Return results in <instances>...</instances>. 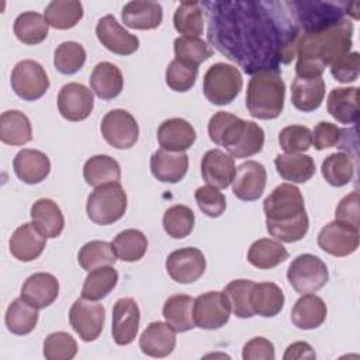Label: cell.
Masks as SVG:
<instances>
[{
    "label": "cell",
    "mask_w": 360,
    "mask_h": 360,
    "mask_svg": "<svg viewBox=\"0 0 360 360\" xmlns=\"http://www.w3.org/2000/svg\"><path fill=\"white\" fill-rule=\"evenodd\" d=\"M208 41L245 73L278 70L297 53L294 1H204Z\"/></svg>",
    "instance_id": "6da1fadb"
},
{
    "label": "cell",
    "mask_w": 360,
    "mask_h": 360,
    "mask_svg": "<svg viewBox=\"0 0 360 360\" xmlns=\"http://www.w3.org/2000/svg\"><path fill=\"white\" fill-rule=\"evenodd\" d=\"M343 4L302 1L298 10L301 38L297 45L295 72L301 77H319L353 44V22Z\"/></svg>",
    "instance_id": "7a4b0ae2"
},
{
    "label": "cell",
    "mask_w": 360,
    "mask_h": 360,
    "mask_svg": "<svg viewBox=\"0 0 360 360\" xmlns=\"http://www.w3.org/2000/svg\"><path fill=\"white\" fill-rule=\"evenodd\" d=\"M267 232L280 242L301 240L309 228L304 197L300 188L290 183L277 186L264 200Z\"/></svg>",
    "instance_id": "3957f363"
},
{
    "label": "cell",
    "mask_w": 360,
    "mask_h": 360,
    "mask_svg": "<svg viewBox=\"0 0 360 360\" xmlns=\"http://www.w3.org/2000/svg\"><path fill=\"white\" fill-rule=\"evenodd\" d=\"M285 83L278 70L252 75L246 90V107L253 118L274 120L284 108Z\"/></svg>",
    "instance_id": "277c9868"
},
{
    "label": "cell",
    "mask_w": 360,
    "mask_h": 360,
    "mask_svg": "<svg viewBox=\"0 0 360 360\" xmlns=\"http://www.w3.org/2000/svg\"><path fill=\"white\" fill-rule=\"evenodd\" d=\"M127 211V194L120 183H108L87 197L86 212L97 225H111L121 219Z\"/></svg>",
    "instance_id": "5b68a950"
},
{
    "label": "cell",
    "mask_w": 360,
    "mask_h": 360,
    "mask_svg": "<svg viewBox=\"0 0 360 360\" xmlns=\"http://www.w3.org/2000/svg\"><path fill=\"white\" fill-rule=\"evenodd\" d=\"M242 84V75L236 66L218 62L210 66L205 72L202 91L210 103L215 105H226L238 97Z\"/></svg>",
    "instance_id": "8992f818"
},
{
    "label": "cell",
    "mask_w": 360,
    "mask_h": 360,
    "mask_svg": "<svg viewBox=\"0 0 360 360\" xmlns=\"http://www.w3.org/2000/svg\"><path fill=\"white\" fill-rule=\"evenodd\" d=\"M287 278L297 292L308 294L321 290L328 283L329 271L322 259L304 253L290 263Z\"/></svg>",
    "instance_id": "52a82bcc"
},
{
    "label": "cell",
    "mask_w": 360,
    "mask_h": 360,
    "mask_svg": "<svg viewBox=\"0 0 360 360\" xmlns=\"http://www.w3.org/2000/svg\"><path fill=\"white\" fill-rule=\"evenodd\" d=\"M10 82L14 93L25 101L41 98L49 89L45 69L41 63L31 59H24L13 68Z\"/></svg>",
    "instance_id": "ba28073f"
},
{
    "label": "cell",
    "mask_w": 360,
    "mask_h": 360,
    "mask_svg": "<svg viewBox=\"0 0 360 360\" xmlns=\"http://www.w3.org/2000/svg\"><path fill=\"white\" fill-rule=\"evenodd\" d=\"M100 129L104 141L115 149L132 148L139 136L136 120L131 112L121 108L108 111L101 120Z\"/></svg>",
    "instance_id": "9c48e42d"
},
{
    "label": "cell",
    "mask_w": 360,
    "mask_h": 360,
    "mask_svg": "<svg viewBox=\"0 0 360 360\" xmlns=\"http://www.w3.org/2000/svg\"><path fill=\"white\" fill-rule=\"evenodd\" d=\"M229 316L231 307L224 291H208L194 300L193 318L200 329H219L229 321Z\"/></svg>",
    "instance_id": "30bf717a"
},
{
    "label": "cell",
    "mask_w": 360,
    "mask_h": 360,
    "mask_svg": "<svg viewBox=\"0 0 360 360\" xmlns=\"http://www.w3.org/2000/svg\"><path fill=\"white\" fill-rule=\"evenodd\" d=\"M105 309L90 300H76L69 311V322L83 342H94L103 332Z\"/></svg>",
    "instance_id": "8fae6325"
},
{
    "label": "cell",
    "mask_w": 360,
    "mask_h": 360,
    "mask_svg": "<svg viewBox=\"0 0 360 360\" xmlns=\"http://www.w3.org/2000/svg\"><path fill=\"white\" fill-rule=\"evenodd\" d=\"M318 246L336 257L349 256L359 248V228L335 219L319 231Z\"/></svg>",
    "instance_id": "7c38bea8"
},
{
    "label": "cell",
    "mask_w": 360,
    "mask_h": 360,
    "mask_svg": "<svg viewBox=\"0 0 360 360\" xmlns=\"http://www.w3.org/2000/svg\"><path fill=\"white\" fill-rule=\"evenodd\" d=\"M166 271L179 284H191L205 271V257L197 248H181L166 259Z\"/></svg>",
    "instance_id": "4fadbf2b"
},
{
    "label": "cell",
    "mask_w": 360,
    "mask_h": 360,
    "mask_svg": "<svg viewBox=\"0 0 360 360\" xmlns=\"http://www.w3.org/2000/svg\"><path fill=\"white\" fill-rule=\"evenodd\" d=\"M93 107V93L84 84L72 82L59 90L58 108L65 120L73 122L83 121L91 114Z\"/></svg>",
    "instance_id": "5bb4252c"
},
{
    "label": "cell",
    "mask_w": 360,
    "mask_h": 360,
    "mask_svg": "<svg viewBox=\"0 0 360 360\" xmlns=\"http://www.w3.org/2000/svg\"><path fill=\"white\" fill-rule=\"evenodd\" d=\"M96 35L105 49L117 55H132L139 48L138 37L120 25V22L111 14H107L98 20L96 25Z\"/></svg>",
    "instance_id": "9a60e30c"
},
{
    "label": "cell",
    "mask_w": 360,
    "mask_h": 360,
    "mask_svg": "<svg viewBox=\"0 0 360 360\" xmlns=\"http://www.w3.org/2000/svg\"><path fill=\"white\" fill-rule=\"evenodd\" d=\"M141 312L136 301L131 297H124L115 301L112 307V339L120 346L132 343L138 335Z\"/></svg>",
    "instance_id": "2e32d148"
},
{
    "label": "cell",
    "mask_w": 360,
    "mask_h": 360,
    "mask_svg": "<svg viewBox=\"0 0 360 360\" xmlns=\"http://www.w3.org/2000/svg\"><path fill=\"white\" fill-rule=\"evenodd\" d=\"M267 173L262 163L256 160L243 162L236 167L232 181L233 195L242 201L257 200L266 187Z\"/></svg>",
    "instance_id": "e0dca14e"
},
{
    "label": "cell",
    "mask_w": 360,
    "mask_h": 360,
    "mask_svg": "<svg viewBox=\"0 0 360 360\" xmlns=\"http://www.w3.org/2000/svg\"><path fill=\"white\" fill-rule=\"evenodd\" d=\"M236 166L231 155L219 150H207L201 159V176L215 188H226L235 177Z\"/></svg>",
    "instance_id": "ac0fdd59"
},
{
    "label": "cell",
    "mask_w": 360,
    "mask_h": 360,
    "mask_svg": "<svg viewBox=\"0 0 360 360\" xmlns=\"http://www.w3.org/2000/svg\"><path fill=\"white\" fill-rule=\"evenodd\" d=\"M46 245V238L32 222L20 225L10 238V253L20 262H32L38 259Z\"/></svg>",
    "instance_id": "d6986e66"
},
{
    "label": "cell",
    "mask_w": 360,
    "mask_h": 360,
    "mask_svg": "<svg viewBox=\"0 0 360 360\" xmlns=\"http://www.w3.org/2000/svg\"><path fill=\"white\" fill-rule=\"evenodd\" d=\"M245 125V120L231 112L218 111L208 121V135L215 145L224 146L229 152L239 142Z\"/></svg>",
    "instance_id": "ffe728a7"
},
{
    "label": "cell",
    "mask_w": 360,
    "mask_h": 360,
    "mask_svg": "<svg viewBox=\"0 0 360 360\" xmlns=\"http://www.w3.org/2000/svg\"><path fill=\"white\" fill-rule=\"evenodd\" d=\"M176 346V330L167 323L150 322L139 338V347L143 354L150 357H166Z\"/></svg>",
    "instance_id": "44dd1931"
},
{
    "label": "cell",
    "mask_w": 360,
    "mask_h": 360,
    "mask_svg": "<svg viewBox=\"0 0 360 360\" xmlns=\"http://www.w3.org/2000/svg\"><path fill=\"white\" fill-rule=\"evenodd\" d=\"M13 169L22 183L38 184L48 177L51 162L49 158L38 149H21L13 160Z\"/></svg>",
    "instance_id": "7402d4cb"
},
{
    "label": "cell",
    "mask_w": 360,
    "mask_h": 360,
    "mask_svg": "<svg viewBox=\"0 0 360 360\" xmlns=\"http://www.w3.org/2000/svg\"><path fill=\"white\" fill-rule=\"evenodd\" d=\"M58 295L59 281L49 273H34L21 287V297L38 309L49 307Z\"/></svg>",
    "instance_id": "603a6c76"
},
{
    "label": "cell",
    "mask_w": 360,
    "mask_h": 360,
    "mask_svg": "<svg viewBox=\"0 0 360 360\" xmlns=\"http://www.w3.org/2000/svg\"><path fill=\"white\" fill-rule=\"evenodd\" d=\"M188 156L184 152L158 149L150 158V172L162 183H179L187 173Z\"/></svg>",
    "instance_id": "cb8c5ba5"
},
{
    "label": "cell",
    "mask_w": 360,
    "mask_h": 360,
    "mask_svg": "<svg viewBox=\"0 0 360 360\" xmlns=\"http://www.w3.org/2000/svg\"><path fill=\"white\" fill-rule=\"evenodd\" d=\"M195 138V129L183 118H169L158 128V142L166 150L184 152L191 148Z\"/></svg>",
    "instance_id": "d4e9b609"
},
{
    "label": "cell",
    "mask_w": 360,
    "mask_h": 360,
    "mask_svg": "<svg viewBox=\"0 0 360 360\" xmlns=\"http://www.w3.org/2000/svg\"><path fill=\"white\" fill-rule=\"evenodd\" d=\"M326 304L315 294H302L291 309V322L302 330L316 329L326 319Z\"/></svg>",
    "instance_id": "484cf974"
},
{
    "label": "cell",
    "mask_w": 360,
    "mask_h": 360,
    "mask_svg": "<svg viewBox=\"0 0 360 360\" xmlns=\"http://www.w3.org/2000/svg\"><path fill=\"white\" fill-rule=\"evenodd\" d=\"M325 97V82L319 77L295 76L291 84V103L304 112L315 111L321 107Z\"/></svg>",
    "instance_id": "4316f807"
},
{
    "label": "cell",
    "mask_w": 360,
    "mask_h": 360,
    "mask_svg": "<svg viewBox=\"0 0 360 360\" xmlns=\"http://www.w3.org/2000/svg\"><path fill=\"white\" fill-rule=\"evenodd\" d=\"M122 22L134 30H155L163 20L162 6L156 1H129L122 7Z\"/></svg>",
    "instance_id": "83f0119b"
},
{
    "label": "cell",
    "mask_w": 360,
    "mask_h": 360,
    "mask_svg": "<svg viewBox=\"0 0 360 360\" xmlns=\"http://www.w3.org/2000/svg\"><path fill=\"white\" fill-rule=\"evenodd\" d=\"M359 89L335 87L330 90L326 108L328 112L340 124H356L359 120Z\"/></svg>",
    "instance_id": "f1b7e54d"
},
{
    "label": "cell",
    "mask_w": 360,
    "mask_h": 360,
    "mask_svg": "<svg viewBox=\"0 0 360 360\" xmlns=\"http://www.w3.org/2000/svg\"><path fill=\"white\" fill-rule=\"evenodd\" d=\"M90 87L101 100H112L120 96L124 79L120 68L111 62H100L94 66L90 75Z\"/></svg>",
    "instance_id": "f546056e"
},
{
    "label": "cell",
    "mask_w": 360,
    "mask_h": 360,
    "mask_svg": "<svg viewBox=\"0 0 360 360\" xmlns=\"http://www.w3.org/2000/svg\"><path fill=\"white\" fill-rule=\"evenodd\" d=\"M32 224L45 238H56L62 233L65 218L59 205L51 198H39L31 207Z\"/></svg>",
    "instance_id": "4dcf8cb0"
},
{
    "label": "cell",
    "mask_w": 360,
    "mask_h": 360,
    "mask_svg": "<svg viewBox=\"0 0 360 360\" xmlns=\"http://www.w3.org/2000/svg\"><path fill=\"white\" fill-rule=\"evenodd\" d=\"M250 305L255 315L276 316L284 307V292L274 283H255L250 290Z\"/></svg>",
    "instance_id": "1f68e13d"
},
{
    "label": "cell",
    "mask_w": 360,
    "mask_h": 360,
    "mask_svg": "<svg viewBox=\"0 0 360 360\" xmlns=\"http://www.w3.org/2000/svg\"><path fill=\"white\" fill-rule=\"evenodd\" d=\"M0 139L6 145L21 146L32 139L30 118L18 111L8 110L0 115Z\"/></svg>",
    "instance_id": "d6a6232c"
},
{
    "label": "cell",
    "mask_w": 360,
    "mask_h": 360,
    "mask_svg": "<svg viewBox=\"0 0 360 360\" xmlns=\"http://www.w3.org/2000/svg\"><path fill=\"white\" fill-rule=\"evenodd\" d=\"M277 173L291 183H305L315 174V162L302 153H280L274 159Z\"/></svg>",
    "instance_id": "836d02e7"
},
{
    "label": "cell",
    "mask_w": 360,
    "mask_h": 360,
    "mask_svg": "<svg viewBox=\"0 0 360 360\" xmlns=\"http://www.w3.org/2000/svg\"><path fill=\"white\" fill-rule=\"evenodd\" d=\"M83 177L91 187H100L108 183H120V163L108 155H96L86 160L83 166Z\"/></svg>",
    "instance_id": "e575fe53"
},
{
    "label": "cell",
    "mask_w": 360,
    "mask_h": 360,
    "mask_svg": "<svg viewBox=\"0 0 360 360\" xmlns=\"http://www.w3.org/2000/svg\"><path fill=\"white\" fill-rule=\"evenodd\" d=\"M288 259L287 249L281 245V242L262 238L255 240L248 252V262L262 270L273 269Z\"/></svg>",
    "instance_id": "d590c367"
},
{
    "label": "cell",
    "mask_w": 360,
    "mask_h": 360,
    "mask_svg": "<svg viewBox=\"0 0 360 360\" xmlns=\"http://www.w3.org/2000/svg\"><path fill=\"white\" fill-rule=\"evenodd\" d=\"M194 300L186 294L169 297L163 304V316L176 332H187L195 328L193 318Z\"/></svg>",
    "instance_id": "8d00e7d4"
},
{
    "label": "cell",
    "mask_w": 360,
    "mask_h": 360,
    "mask_svg": "<svg viewBox=\"0 0 360 360\" xmlns=\"http://www.w3.org/2000/svg\"><path fill=\"white\" fill-rule=\"evenodd\" d=\"M6 326L14 335H28L38 322V308L28 304L22 297L15 298L6 311Z\"/></svg>",
    "instance_id": "74e56055"
},
{
    "label": "cell",
    "mask_w": 360,
    "mask_h": 360,
    "mask_svg": "<svg viewBox=\"0 0 360 360\" xmlns=\"http://www.w3.org/2000/svg\"><path fill=\"white\" fill-rule=\"evenodd\" d=\"M118 273L112 266H104L89 271L83 287L82 298L90 301H98L105 298L117 285Z\"/></svg>",
    "instance_id": "f35d334b"
},
{
    "label": "cell",
    "mask_w": 360,
    "mask_h": 360,
    "mask_svg": "<svg viewBox=\"0 0 360 360\" xmlns=\"http://www.w3.org/2000/svg\"><path fill=\"white\" fill-rule=\"evenodd\" d=\"M44 17L53 28L69 30L82 20L83 6L77 0H53L46 6Z\"/></svg>",
    "instance_id": "ab89813d"
},
{
    "label": "cell",
    "mask_w": 360,
    "mask_h": 360,
    "mask_svg": "<svg viewBox=\"0 0 360 360\" xmlns=\"http://www.w3.org/2000/svg\"><path fill=\"white\" fill-rule=\"evenodd\" d=\"M46 18L35 11L21 13L14 21V34L18 41L27 45L41 44L48 37Z\"/></svg>",
    "instance_id": "60d3db41"
},
{
    "label": "cell",
    "mask_w": 360,
    "mask_h": 360,
    "mask_svg": "<svg viewBox=\"0 0 360 360\" xmlns=\"http://www.w3.org/2000/svg\"><path fill=\"white\" fill-rule=\"evenodd\" d=\"M111 245L117 259L132 263L141 260L145 256L148 249V239L139 229H125L114 238Z\"/></svg>",
    "instance_id": "b9f144b4"
},
{
    "label": "cell",
    "mask_w": 360,
    "mask_h": 360,
    "mask_svg": "<svg viewBox=\"0 0 360 360\" xmlns=\"http://www.w3.org/2000/svg\"><path fill=\"white\" fill-rule=\"evenodd\" d=\"M321 172L328 184L343 187L349 184L354 174V163L352 156L345 152L330 153L321 166Z\"/></svg>",
    "instance_id": "7bdbcfd3"
},
{
    "label": "cell",
    "mask_w": 360,
    "mask_h": 360,
    "mask_svg": "<svg viewBox=\"0 0 360 360\" xmlns=\"http://www.w3.org/2000/svg\"><path fill=\"white\" fill-rule=\"evenodd\" d=\"M77 262L86 271H91L98 267L114 266L117 256L111 243L105 240H90L80 248Z\"/></svg>",
    "instance_id": "ee69618b"
},
{
    "label": "cell",
    "mask_w": 360,
    "mask_h": 360,
    "mask_svg": "<svg viewBox=\"0 0 360 360\" xmlns=\"http://www.w3.org/2000/svg\"><path fill=\"white\" fill-rule=\"evenodd\" d=\"M173 24L177 32L187 37H200L204 30L202 7L198 1H183L177 6Z\"/></svg>",
    "instance_id": "f6af8a7d"
},
{
    "label": "cell",
    "mask_w": 360,
    "mask_h": 360,
    "mask_svg": "<svg viewBox=\"0 0 360 360\" xmlns=\"http://www.w3.org/2000/svg\"><path fill=\"white\" fill-rule=\"evenodd\" d=\"M194 212L187 205H172L163 214L165 232L173 239H183L188 236L194 228Z\"/></svg>",
    "instance_id": "bcb514c9"
},
{
    "label": "cell",
    "mask_w": 360,
    "mask_h": 360,
    "mask_svg": "<svg viewBox=\"0 0 360 360\" xmlns=\"http://www.w3.org/2000/svg\"><path fill=\"white\" fill-rule=\"evenodd\" d=\"M176 59L193 66H197L212 56L211 46L198 37L181 35L174 39Z\"/></svg>",
    "instance_id": "7dc6e473"
},
{
    "label": "cell",
    "mask_w": 360,
    "mask_h": 360,
    "mask_svg": "<svg viewBox=\"0 0 360 360\" xmlns=\"http://www.w3.org/2000/svg\"><path fill=\"white\" fill-rule=\"evenodd\" d=\"M252 280H232L225 288L224 294L229 302L231 311L235 314V316L246 319L255 316L252 305H250V290L253 287Z\"/></svg>",
    "instance_id": "c3c4849f"
},
{
    "label": "cell",
    "mask_w": 360,
    "mask_h": 360,
    "mask_svg": "<svg viewBox=\"0 0 360 360\" xmlns=\"http://www.w3.org/2000/svg\"><path fill=\"white\" fill-rule=\"evenodd\" d=\"M86 62L84 48L75 41H66L58 45L53 53V65L62 75H73L79 72Z\"/></svg>",
    "instance_id": "681fc988"
},
{
    "label": "cell",
    "mask_w": 360,
    "mask_h": 360,
    "mask_svg": "<svg viewBox=\"0 0 360 360\" xmlns=\"http://www.w3.org/2000/svg\"><path fill=\"white\" fill-rule=\"evenodd\" d=\"M263 145H264L263 128L253 121H246L245 131H243L239 142L228 153L236 159L250 158V156L262 152Z\"/></svg>",
    "instance_id": "f907efd6"
},
{
    "label": "cell",
    "mask_w": 360,
    "mask_h": 360,
    "mask_svg": "<svg viewBox=\"0 0 360 360\" xmlns=\"http://www.w3.org/2000/svg\"><path fill=\"white\" fill-rule=\"evenodd\" d=\"M76 353L77 343L66 332L49 333L44 340V357L46 360H72Z\"/></svg>",
    "instance_id": "816d5d0a"
},
{
    "label": "cell",
    "mask_w": 360,
    "mask_h": 360,
    "mask_svg": "<svg viewBox=\"0 0 360 360\" xmlns=\"http://www.w3.org/2000/svg\"><path fill=\"white\" fill-rule=\"evenodd\" d=\"M198 68L173 59L166 68V84L179 93L188 91L197 80Z\"/></svg>",
    "instance_id": "f5cc1de1"
},
{
    "label": "cell",
    "mask_w": 360,
    "mask_h": 360,
    "mask_svg": "<svg viewBox=\"0 0 360 360\" xmlns=\"http://www.w3.org/2000/svg\"><path fill=\"white\" fill-rule=\"evenodd\" d=\"M278 145L285 153L305 152L312 145V132L304 125H288L280 131Z\"/></svg>",
    "instance_id": "db71d44e"
},
{
    "label": "cell",
    "mask_w": 360,
    "mask_h": 360,
    "mask_svg": "<svg viewBox=\"0 0 360 360\" xmlns=\"http://www.w3.org/2000/svg\"><path fill=\"white\" fill-rule=\"evenodd\" d=\"M194 198L202 214L210 218L221 217L226 208L225 195L212 186L198 187L194 193Z\"/></svg>",
    "instance_id": "11a10c76"
},
{
    "label": "cell",
    "mask_w": 360,
    "mask_h": 360,
    "mask_svg": "<svg viewBox=\"0 0 360 360\" xmlns=\"http://www.w3.org/2000/svg\"><path fill=\"white\" fill-rule=\"evenodd\" d=\"M330 73L335 80L340 83H350L359 77L360 70V55L359 52H347L338 59H335L330 65Z\"/></svg>",
    "instance_id": "9f6ffc18"
},
{
    "label": "cell",
    "mask_w": 360,
    "mask_h": 360,
    "mask_svg": "<svg viewBox=\"0 0 360 360\" xmlns=\"http://www.w3.org/2000/svg\"><path fill=\"white\" fill-rule=\"evenodd\" d=\"M342 139V129L328 121H321L315 125L312 132V143L316 150L339 145Z\"/></svg>",
    "instance_id": "6f0895ef"
},
{
    "label": "cell",
    "mask_w": 360,
    "mask_h": 360,
    "mask_svg": "<svg viewBox=\"0 0 360 360\" xmlns=\"http://www.w3.org/2000/svg\"><path fill=\"white\" fill-rule=\"evenodd\" d=\"M336 221L350 224L356 228L360 226V210H359V191L353 190L345 195L335 211Z\"/></svg>",
    "instance_id": "680465c9"
},
{
    "label": "cell",
    "mask_w": 360,
    "mask_h": 360,
    "mask_svg": "<svg viewBox=\"0 0 360 360\" xmlns=\"http://www.w3.org/2000/svg\"><path fill=\"white\" fill-rule=\"evenodd\" d=\"M242 357L243 360H274V346L266 338H253L243 346Z\"/></svg>",
    "instance_id": "91938a15"
},
{
    "label": "cell",
    "mask_w": 360,
    "mask_h": 360,
    "mask_svg": "<svg viewBox=\"0 0 360 360\" xmlns=\"http://www.w3.org/2000/svg\"><path fill=\"white\" fill-rule=\"evenodd\" d=\"M316 354L312 346L307 342H294L290 345L283 356L284 360H301V359H315Z\"/></svg>",
    "instance_id": "94428289"
}]
</instances>
